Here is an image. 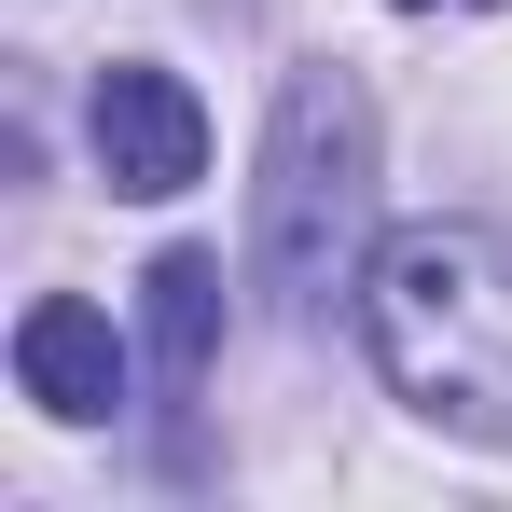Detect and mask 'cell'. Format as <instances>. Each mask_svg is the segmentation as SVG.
Returning <instances> with one entry per match:
<instances>
[{"label": "cell", "instance_id": "cell-1", "mask_svg": "<svg viewBox=\"0 0 512 512\" xmlns=\"http://www.w3.org/2000/svg\"><path fill=\"white\" fill-rule=\"evenodd\" d=\"M360 333L429 429L512 443V236L499 222H402L360 263Z\"/></svg>", "mask_w": 512, "mask_h": 512}, {"label": "cell", "instance_id": "cell-2", "mask_svg": "<svg viewBox=\"0 0 512 512\" xmlns=\"http://www.w3.org/2000/svg\"><path fill=\"white\" fill-rule=\"evenodd\" d=\"M360 236H374V97H360V70L305 56L277 84L263 180H250V291L277 319H319L360 277Z\"/></svg>", "mask_w": 512, "mask_h": 512}, {"label": "cell", "instance_id": "cell-3", "mask_svg": "<svg viewBox=\"0 0 512 512\" xmlns=\"http://www.w3.org/2000/svg\"><path fill=\"white\" fill-rule=\"evenodd\" d=\"M84 139H97V180L111 194H139V208H167V194H194L208 180V111H194V84L180 70H97L84 97Z\"/></svg>", "mask_w": 512, "mask_h": 512}, {"label": "cell", "instance_id": "cell-4", "mask_svg": "<svg viewBox=\"0 0 512 512\" xmlns=\"http://www.w3.org/2000/svg\"><path fill=\"white\" fill-rule=\"evenodd\" d=\"M14 388H28L56 429H97L111 402H125V333L97 319L84 291H42V305L14 319Z\"/></svg>", "mask_w": 512, "mask_h": 512}, {"label": "cell", "instance_id": "cell-5", "mask_svg": "<svg viewBox=\"0 0 512 512\" xmlns=\"http://www.w3.org/2000/svg\"><path fill=\"white\" fill-rule=\"evenodd\" d=\"M139 305H153V374H167V388H208V360H222V263L167 250L139 277Z\"/></svg>", "mask_w": 512, "mask_h": 512}, {"label": "cell", "instance_id": "cell-6", "mask_svg": "<svg viewBox=\"0 0 512 512\" xmlns=\"http://www.w3.org/2000/svg\"><path fill=\"white\" fill-rule=\"evenodd\" d=\"M416 14H429V0H416Z\"/></svg>", "mask_w": 512, "mask_h": 512}]
</instances>
